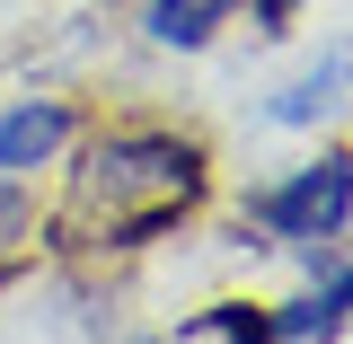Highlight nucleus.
<instances>
[{"label":"nucleus","mask_w":353,"mask_h":344,"mask_svg":"<svg viewBox=\"0 0 353 344\" xmlns=\"http://www.w3.org/2000/svg\"><path fill=\"white\" fill-rule=\"evenodd\" d=\"M203 327H212L221 344H274V318H265V309H248V301H230V309H212Z\"/></svg>","instance_id":"obj_8"},{"label":"nucleus","mask_w":353,"mask_h":344,"mask_svg":"<svg viewBox=\"0 0 353 344\" xmlns=\"http://www.w3.org/2000/svg\"><path fill=\"white\" fill-rule=\"evenodd\" d=\"M80 132V106L71 97H18L0 115V176H27V168H53Z\"/></svg>","instance_id":"obj_3"},{"label":"nucleus","mask_w":353,"mask_h":344,"mask_svg":"<svg viewBox=\"0 0 353 344\" xmlns=\"http://www.w3.org/2000/svg\"><path fill=\"white\" fill-rule=\"evenodd\" d=\"M292 9H301V0H256V18H265V36H283V27H292Z\"/></svg>","instance_id":"obj_9"},{"label":"nucleus","mask_w":353,"mask_h":344,"mask_svg":"<svg viewBox=\"0 0 353 344\" xmlns=\"http://www.w3.org/2000/svg\"><path fill=\"white\" fill-rule=\"evenodd\" d=\"M256 221L283 239V247H327V239H345V221H353V159L327 150V159L292 168L283 185L256 194Z\"/></svg>","instance_id":"obj_2"},{"label":"nucleus","mask_w":353,"mask_h":344,"mask_svg":"<svg viewBox=\"0 0 353 344\" xmlns=\"http://www.w3.org/2000/svg\"><path fill=\"white\" fill-rule=\"evenodd\" d=\"M274 318V344H327V336H345V318H353V265H336L318 292H301L292 309H265Z\"/></svg>","instance_id":"obj_4"},{"label":"nucleus","mask_w":353,"mask_h":344,"mask_svg":"<svg viewBox=\"0 0 353 344\" xmlns=\"http://www.w3.org/2000/svg\"><path fill=\"white\" fill-rule=\"evenodd\" d=\"M239 9H248V0H150L141 27H150V44H168V53H194V44H212Z\"/></svg>","instance_id":"obj_5"},{"label":"nucleus","mask_w":353,"mask_h":344,"mask_svg":"<svg viewBox=\"0 0 353 344\" xmlns=\"http://www.w3.org/2000/svg\"><path fill=\"white\" fill-rule=\"evenodd\" d=\"M27 239H36V203L18 194V176H0V274L27 256Z\"/></svg>","instance_id":"obj_7"},{"label":"nucleus","mask_w":353,"mask_h":344,"mask_svg":"<svg viewBox=\"0 0 353 344\" xmlns=\"http://www.w3.org/2000/svg\"><path fill=\"white\" fill-rule=\"evenodd\" d=\"M345 88H353V53L336 44V53H327L318 71H301V80L274 97V124H318V115H327V106H336Z\"/></svg>","instance_id":"obj_6"},{"label":"nucleus","mask_w":353,"mask_h":344,"mask_svg":"<svg viewBox=\"0 0 353 344\" xmlns=\"http://www.w3.org/2000/svg\"><path fill=\"white\" fill-rule=\"evenodd\" d=\"M203 141L159 124H132V132H97L71 168V194H62V247H150L159 230L203 203Z\"/></svg>","instance_id":"obj_1"}]
</instances>
